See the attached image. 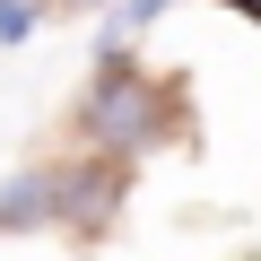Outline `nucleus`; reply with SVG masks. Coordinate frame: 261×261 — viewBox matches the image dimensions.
<instances>
[{
	"label": "nucleus",
	"instance_id": "nucleus-2",
	"mask_svg": "<svg viewBox=\"0 0 261 261\" xmlns=\"http://www.w3.org/2000/svg\"><path fill=\"white\" fill-rule=\"evenodd\" d=\"M61 209H70V183H61L53 166H27V174H9V183H0V235L53 226Z\"/></svg>",
	"mask_w": 261,
	"mask_h": 261
},
{
	"label": "nucleus",
	"instance_id": "nucleus-3",
	"mask_svg": "<svg viewBox=\"0 0 261 261\" xmlns=\"http://www.w3.org/2000/svg\"><path fill=\"white\" fill-rule=\"evenodd\" d=\"M61 183H70V209H61V218H70V226H105V209H113V192H122L113 166H70Z\"/></svg>",
	"mask_w": 261,
	"mask_h": 261
},
{
	"label": "nucleus",
	"instance_id": "nucleus-4",
	"mask_svg": "<svg viewBox=\"0 0 261 261\" xmlns=\"http://www.w3.org/2000/svg\"><path fill=\"white\" fill-rule=\"evenodd\" d=\"M157 18H166V0H122V9L105 18V61H122V44L140 35V27H157Z\"/></svg>",
	"mask_w": 261,
	"mask_h": 261
},
{
	"label": "nucleus",
	"instance_id": "nucleus-7",
	"mask_svg": "<svg viewBox=\"0 0 261 261\" xmlns=\"http://www.w3.org/2000/svg\"><path fill=\"white\" fill-rule=\"evenodd\" d=\"M61 9H105V0H61Z\"/></svg>",
	"mask_w": 261,
	"mask_h": 261
},
{
	"label": "nucleus",
	"instance_id": "nucleus-5",
	"mask_svg": "<svg viewBox=\"0 0 261 261\" xmlns=\"http://www.w3.org/2000/svg\"><path fill=\"white\" fill-rule=\"evenodd\" d=\"M35 35V0H0V44H27Z\"/></svg>",
	"mask_w": 261,
	"mask_h": 261
},
{
	"label": "nucleus",
	"instance_id": "nucleus-6",
	"mask_svg": "<svg viewBox=\"0 0 261 261\" xmlns=\"http://www.w3.org/2000/svg\"><path fill=\"white\" fill-rule=\"evenodd\" d=\"M226 9H235V18H252V27H261V0H226Z\"/></svg>",
	"mask_w": 261,
	"mask_h": 261
},
{
	"label": "nucleus",
	"instance_id": "nucleus-1",
	"mask_svg": "<svg viewBox=\"0 0 261 261\" xmlns=\"http://www.w3.org/2000/svg\"><path fill=\"white\" fill-rule=\"evenodd\" d=\"M79 122H87V140L113 157V148H157L166 140V96L130 70V61H105L96 70V87H87V105H79Z\"/></svg>",
	"mask_w": 261,
	"mask_h": 261
}]
</instances>
